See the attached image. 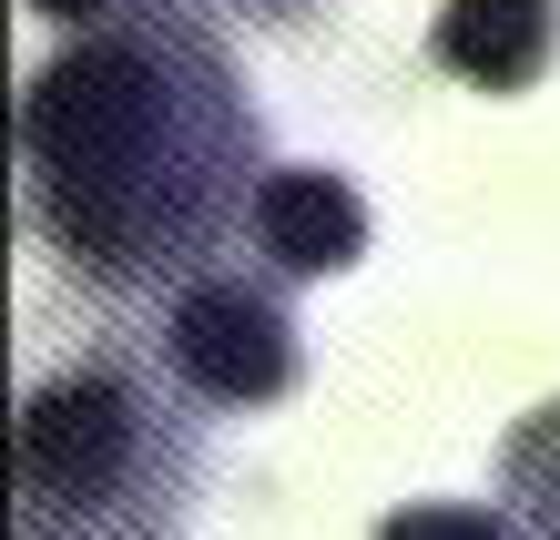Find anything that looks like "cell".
Listing matches in <instances>:
<instances>
[{
	"mask_svg": "<svg viewBox=\"0 0 560 540\" xmlns=\"http://www.w3.org/2000/svg\"><path fill=\"white\" fill-rule=\"evenodd\" d=\"M255 153L266 123L194 11L92 21L21 92L31 225L72 276L113 296L205 276V255L245 234V205L266 184Z\"/></svg>",
	"mask_w": 560,
	"mask_h": 540,
	"instance_id": "obj_1",
	"label": "cell"
},
{
	"mask_svg": "<svg viewBox=\"0 0 560 540\" xmlns=\"http://www.w3.org/2000/svg\"><path fill=\"white\" fill-rule=\"evenodd\" d=\"M194 438L133 357H72L31 378L11 428L21 540H163Z\"/></svg>",
	"mask_w": 560,
	"mask_h": 540,
	"instance_id": "obj_2",
	"label": "cell"
},
{
	"mask_svg": "<svg viewBox=\"0 0 560 540\" xmlns=\"http://www.w3.org/2000/svg\"><path fill=\"white\" fill-rule=\"evenodd\" d=\"M163 367H174L184 398H205V409H276V398L306 378V347H295V317L276 286L255 276H205L174 286V307H163Z\"/></svg>",
	"mask_w": 560,
	"mask_h": 540,
	"instance_id": "obj_3",
	"label": "cell"
},
{
	"mask_svg": "<svg viewBox=\"0 0 560 540\" xmlns=\"http://www.w3.org/2000/svg\"><path fill=\"white\" fill-rule=\"evenodd\" d=\"M245 245L276 265L285 286H316V276H347L368 255V205L337 163H266L245 205Z\"/></svg>",
	"mask_w": 560,
	"mask_h": 540,
	"instance_id": "obj_4",
	"label": "cell"
},
{
	"mask_svg": "<svg viewBox=\"0 0 560 540\" xmlns=\"http://www.w3.org/2000/svg\"><path fill=\"white\" fill-rule=\"evenodd\" d=\"M560 51V0H439L428 61L479 92H530Z\"/></svg>",
	"mask_w": 560,
	"mask_h": 540,
	"instance_id": "obj_5",
	"label": "cell"
},
{
	"mask_svg": "<svg viewBox=\"0 0 560 540\" xmlns=\"http://www.w3.org/2000/svg\"><path fill=\"white\" fill-rule=\"evenodd\" d=\"M510 499H520V540H560V398L510 438Z\"/></svg>",
	"mask_w": 560,
	"mask_h": 540,
	"instance_id": "obj_6",
	"label": "cell"
},
{
	"mask_svg": "<svg viewBox=\"0 0 560 540\" xmlns=\"http://www.w3.org/2000/svg\"><path fill=\"white\" fill-rule=\"evenodd\" d=\"M377 540H520V520L479 510V499H408L377 520Z\"/></svg>",
	"mask_w": 560,
	"mask_h": 540,
	"instance_id": "obj_7",
	"label": "cell"
},
{
	"mask_svg": "<svg viewBox=\"0 0 560 540\" xmlns=\"http://www.w3.org/2000/svg\"><path fill=\"white\" fill-rule=\"evenodd\" d=\"M42 21H72V31H92V21H122L133 0H31Z\"/></svg>",
	"mask_w": 560,
	"mask_h": 540,
	"instance_id": "obj_8",
	"label": "cell"
}]
</instances>
